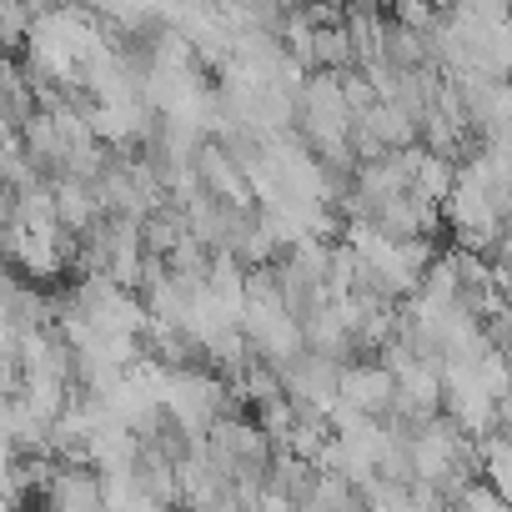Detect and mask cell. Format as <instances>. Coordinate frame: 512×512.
Returning <instances> with one entry per match:
<instances>
[{
	"mask_svg": "<svg viewBox=\"0 0 512 512\" xmlns=\"http://www.w3.org/2000/svg\"><path fill=\"white\" fill-rule=\"evenodd\" d=\"M337 382H342V367L317 357V352H302L297 362L282 367V387H287V402L292 407H307V412H332L337 407Z\"/></svg>",
	"mask_w": 512,
	"mask_h": 512,
	"instance_id": "cell-1",
	"label": "cell"
},
{
	"mask_svg": "<svg viewBox=\"0 0 512 512\" xmlns=\"http://www.w3.org/2000/svg\"><path fill=\"white\" fill-rule=\"evenodd\" d=\"M392 397H397V377L377 362V357H362L352 367H342V382H337V402L362 412V417H387L392 412Z\"/></svg>",
	"mask_w": 512,
	"mask_h": 512,
	"instance_id": "cell-2",
	"label": "cell"
},
{
	"mask_svg": "<svg viewBox=\"0 0 512 512\" xmlns=\"http://www.w3.org/2000/svg\"><path fill=\"white\" fill-rule=\"evenodd\" d=\"M372 226H377L387 241H432L437 226H442V206H432V201H422L417 191H407V196L377 206V211H372Z\"/></svg>",
	"mask_w": 512,
	"mask_h": 512,
	"instance_id": "cell-3",
	"label": "cell"
},
{
	"mask_svg": "<svg viewBox=\"0 0 512 512\" xmlns=\"http://www.w3.org/2000/svg\"><path fill=\"white\" fill-rule=\"evenodd\" d=\"M56 191V221L66 236H86L101 216H106V201L96 191V181H76V176H56L51 181Z\"/></svg>",
	"mask_w": 512,
	"mask_h": 512,
	"instance_id": "cell-4",
	"label": "cell"
},
{
	"mask_svg": "<svg viewBox=\"0 0 512 512\" xmlns=\"http://www.w3.org/2000/svg\"><path fill=\"white\" fill-rule=\"evenodd\" d=\"M407 171H412V191H417L422 201H432V206H442V201L452 196L457 176H462V166H457L452 156H432V151H422V146L407 151Z\"/></svg>",
	"mask_w": 512,
	"mask_h": 512,
	"instance_id": "cell-5",
	"label": "cell"
},
{
	"mask_svg": "<svg viewBox=\"0 0 512 512\" xmlns=\"http://www.w3.org/2000/svg\"><path fill=\"white\" fill-rule=\"evenodd\" d=\"M507 236H512V226H507Z\"/></svg>",
	"mask_w": 512,
	"mask_h": 512,
	"instance_id": "cell-6",
	"label": "cell"
},
{
	"mask_svg": "<svg viewBox=\"0 0 512 512\" xmlns=\"http://www.w3.org/2000/svg\"><path fill=\"white\" fill-rule=\"evenodd\" d=\"M507 302H512V297H507Z\"/></svg>",
	"mask_w": 512,
	"mask_h": 512,
	"instance_id": "cell-7",
	"label": "cell"
}]
</instances>
